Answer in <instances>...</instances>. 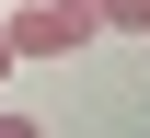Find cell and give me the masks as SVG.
Instances as JSON below:
<instances>
[{
  "mask_svg": "<svg viewBox=\"0 0 150 138\" xmlns=\"http://www.w3.org/2000/svg\"><path fill=\"white\" fill-rule=\"evenodd\" d=\"M93 35H104L93 0H23V12L0 23V46H12V58H69V46H93Z\"/></svg>",
  "mask_w": 150,
  "mask_h": 138,
  "instance_id": "1",
  "label": "cell"
},
{
  "mask_svg": "<svg viewBox=\"0 0 150 138\" xmlns=\"http://www.w3.org/2000/svg\"><path fill=\"white\" fill-rule=\"evenodd\" d=\"M0 138H35V127H23V115H0Z\"/></svg>",
  "mask_w": 150,
  "mask_h": 138,
  "instance_id": "2",
  "label": "cell"
},
{
  "mask_svg": "<svg viewBox=\"0 0 150 138\" xmlns=\"http://www.w3.org/2000/svg\"><path fill=\"white\" fill-rule=\"evenodd\" d=\"M12 69H23V58H12V46H0V81H12Z\"/></svg>",
  "mask_w": 150,
  "mask_h": 138,
  "instance_id": "3",
  "label": "cell"
}]
</instances>
